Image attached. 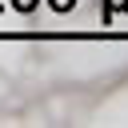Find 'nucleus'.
I'll return each mask as SVG.
<instances>
[{"label":"nucleus","instance_id":"obj_1","mask_svg":"<svg viewBox=\"0 0 128 128\" xmlns=\"http://www.w3.org/2000/svg\"><path fill=\"white\" fill-rule=\"evenodd\" d=\"M52 4H56V8H68V4H72V0H52Z\"/></svg>","mask_w":128,"mask_h":128},{"label":"nucleus","instance_id":"obj_2","mask_svg":"<svg viewBox=\"0 0 128 128\" xmlns=\"http://www.w3.org/2000/svg\"><path fill=\"white\" fill-rule=\"evenodd\" d=\"M16 4H20V8H32V0H16Z\"/></svg>","mask_w":128,"mask_h":128}]
</instances>
